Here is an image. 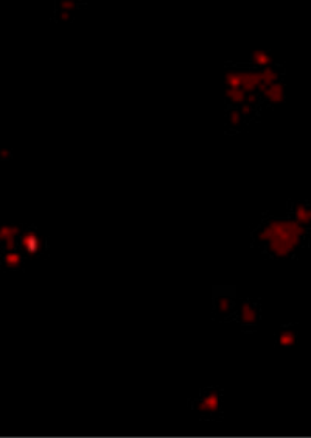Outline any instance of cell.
<instances>
[{"label":"cell","instance_id":"9","mask_svg":"<svg viewBox=\"0 0 311 438\" xmlns=\"http://www.w3.org/2000/svg\"><path fill=\"white\" fill-rule=\"evenodd\" d=\"M2 261L8 269H19L24 259H22V254L19 253V250L14 248V250H3Z\"/></svg>","mask_w":311,"mask_h":438},{"label":"cell","instance_id":"8","mask_svg":"<svg viewBox=\"0 0 311 438\" xmlns=\"http://www.w3.org/2000/svg\"><path fill=\"white\" fill-rule=\"evenodd\" d=\"M249 63L255 69H266V67L274 66V58L269 51H266V50H255V51H252V55H250Z\"/></svg>","mask_w":311,"mask_h":438},{"label":"cell","instance_id":"1","mask_svg":"<svg viewBox=\"0 0 311 438\" xmlns=\"http://www.w3.org/2000/svg\"><path fill=\"white\" fill-rule=\"evenodd\" d=\"M307 237V228L299 225L293 217H272L264 221L254 234L258 247L271 256L288 257L302 248Z\"/></svg>","mask_w":311,"mask_h":438},{"label":"cell","instance_id":"5","mask_svg":"<svg viewBox=\"0 0 311 438\" xmlns=\"http://www.w3.org/2000/svg\"><path fill=\"white\" fill-rule=\"evenodd\" d=\"M235 312L238 314L240 323L244 326H254L258 321V307L250 301H244L243 304H240Z\"/></svg>","mask_w":311,"mask_h":438},{"label":"cell","instance_id":"2","mask_svg":"<svg viewBox=\"0 0 311 438\" xmlns=\"http://www.w3.org/2000/svg\"><path fill=\"white\" fill-rule=\"evenodd\" d=\"M195 409L198 413L205 415V417H213L221 410V396L217 390L205 391L201 398H198Z\"/></svg>","mask_w":311,"mask_h":438},{"label":"cell","instance_id":"11","mask_svg":"<svg viewBox=\"0 0 311 438\" xmlns=\"http://www.w3.org/2000/svg\"><path fill=\"white\" fill-rule=\"evenodd\" d=\"M244 120H246V117H244V114L241 113L238 108L232 106L231 109H229V113H227V125H231L232 128H240L241 125L244 123Z\"/></svg>","mask_w":311,"mask_h":438},{"label":"cell","instance_id":"12","mask_svg":"<svg viewBox=\"0 0 311 438\" xmlns=\"http://www.w3.org/2000/svg\"><path fill=\"white\" fill-rule=\"evenodd\" d=\"M75 2H77V3H79V5H81V3H84V2H86V0H75Z\"/></svg>","mask_w":311,"mask_h":438},{"label":"cell","instance_id":"10","mask_svg":"<svg viewBox=\"0 0 311 438\" xmlns=\"http://www.w3.org/2000/svg\"><path fill=\"white\" fill-rule=\"evenodd\" d=\"M295 341H297V334L291 328L282 329L277 334V343L283 348H291L293 345H295Z\"/></svg>","mask_w":311,"mask_h":438},{"label":"cell","instance_id":"4","mask_svg":"<svg viewBox=\"0 0 311 438\" xmlns=\"http://www.w3.org/2000/svg\"><path fill=\"white\" fill-rule=\"evenodd\" d=\"M285 99H286V86L282 80H279L269 87H266L262 94V100L269 103V105H279Z\"/></svg>","mask_w":311,"mask_h":438},{"label":"cell","instance_id":"6","mask_svg":"<svg viewBox=\"0 0 311 438\" xmlns=\"http://www.w3.org/2000/svg\"><path fill=\"white\" fill-rule=\"evenodd\" d=\"M291 217L303 228H311V204L295 203L291 207Z\"/></svg>","mask_w":311,"mask_h":438},{"label":"cell","instance_id":"7","mask_svg":"<svg viewBox=\"0 0 311 438\" xmlns=\"http://www.w3.org/2000/svg\"><path fill=\"white\" fill-rule=\"evenodd\" d=\"M215 310H217L218 317H227L229 314L235 312V300L231 295H218V298L215 300Z\"/></svg>","mask_w":311,"mask_h":438},{"label":"cell","instance_id":"3","mask_svg":"<svg viewBox=\"0 0 311 438\" xmlns=\"http://www.w3.org/2000/svg\"><path fill=\"white\" fill-rule=\"evenodd\" d=\"M20 226L16 225H0V245L3 250H19L17 237L20 236Z\"/></svg>","mask_w":311,"mask_h":438}]
</instances>
